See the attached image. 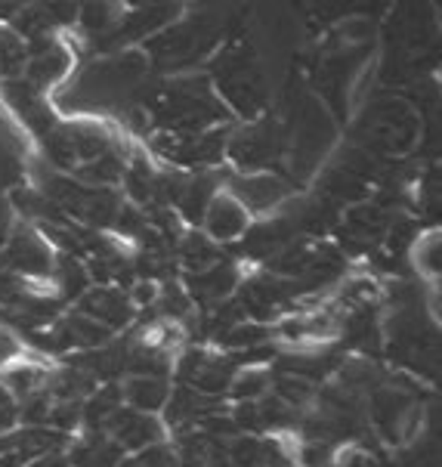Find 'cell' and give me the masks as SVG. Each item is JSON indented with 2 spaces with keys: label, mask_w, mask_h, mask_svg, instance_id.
Here are the masks:
<instances>
[{
  "label": "cell",
  "mask_w": 442,
  "mask_h": 467,
  "mask_svg": "<svg viewBox=\"0 0 442 467\" xmlns=\"http://www.w3.org/2000/svg\"><path fill=\"white\" fill-rule=\"evenodd\" d=\"M146 75V57L139 53H121V57L102 59L90 66L77 81L68 87L66 102L68 109H115L128 102V93Z\"/></svg>",
  "instance_id": "obj_1"
},
{
  "label": "cell",
  "mask_w": 442,
  "mask_h": 467,
  "mask_svg": "<svg viewBox=\"0 0 442 467\" xmlns=\"http://www.w3.org/2000/svg\"><path fill=\"white\" fill-rule=\"evenodd\" d=\"M53 260L57 254L50 251V244L44 242V235L28 223H15L10 239L0 248V266L13 275H28V279H46L53 273Z\"/></svg>",
  "instance_id": "obj_2"
},
{
  "label": "cell",
  "mask_w": 442,
  "mask_h": 467,
  "mask_svg": "<svg viewBox=\"0 0 442 467\" xmlns=\"http://www.w3.org/2000/svg\"><path fill=\"white\" fill-rule=\"evenodd\" d=\"M183 381L189 390L201 393V397H220L229 390L235 378V359L232 356H214V353H189L183 359Z\"/></svg>",
  "instance_id": "obj_3"
},
{
  "label": "cell",
  "mask_w": 442,
  "mask_h": 467,
  "mask_svg": "<svg viewBox=\"0 0 442 467\" xmlns=\"http://www.w3.org/2000/svg\"><path fill=\"white\" fill-rule=\"evenodd\" d=\"M106 437H112L121 446V452L128 455V452H146L152 446H161L164 431L152 415L121 406L106 421Z\"/></svg>",
  "instance_id": "obj_4"
},
{
  "label": "cell",
  "mask_w": 442,
  "mask_h": 467,
  "mask_svg": "<svg viewBox=\"0 0 442 467\" xmlns=\"http://www.w3.org/2000/svg\"><path fill=\"white\" fill-rule=\"evenodd\" d=\"M223 97L239 109L242 115H257L260 106L266 99L263 81H260V71H251L248 59L226 57L223 59Z\"/></svg>",
  "instance_id": "obj_5"
},
{
  "label": "cell",
  "mask_w": 442,
  "mask_h": 467,
  "mask_svg": "<svg viewBox=\"0 0 442 467\" xmlns=\"http://www.w3.org/2000/svg\"><path fill=\"white\" fill-rule=\"evenodd\" d=\"M201 226H204V239L235 242V239H242V235H248V211H244L232 195L220 189L214 199H211L208 211H204Z\"/></svg>",
  "instance_id": "obj_6"
},
{
  "label": "cell",
  "mask_w": 442,
  "mask_h": 467,
  "mask_svg": "<svg viewBox=\"0 0 442 467\" xmlns=\"http://www.w3.org/2000/svg\"><path fill=\"white\" fill-rule=\"evenodd\" d=\"M226 192L232 195L251 217V213H263L275 208V204L288 195V186L282 183L279 177H272V173H244V177H235L232 183H229Z\"/></svg>",
  "instance_id": "obj_7"
},
{
  "label": "cell",
  "mask_w": 442,
  "mask_h": 467,
  "mask_svg": "<svg viewBox=\"0 0 442 467\" xmlns=\"http://www.w3.org/2000/svg\"><path fill=\"white\" fill-rule=\"evenodd\" d=\"M81 313L108 331L124 328L133 322L130 297L124 291L112 288V285H106V288H87V295L81 297Z\"/></svg>",
  "instance_id": "obj_8"
},
{
  "label": "cell",
  "mask_w": 442,
  "mask_h": 467,
  "mask_svg": "<svg viewBox=\"0 0 442 467\" xmlns=\"http://www.w3.org/2000/svg\"><path fill=\"white\" fill-rule=\"evenodd\" d=\"M229 155L242 164V168H263L279 158V137H275L272 124H254L244 128L239 137L229 142Z\"/></svg>",
  "instance_id": "obj_9"
},
{
  "label": "cell",
  "mask_w": 442,
  "mask_h": 467,
  "mask_svg": "<svg viewBox=\"0 0 442 467\" xmlns=\"http://www.w3.org/2000/svg\"><path fill=\"white\" fill-rule=\"evenodd\" d=\"M118 390H121L124 409L143 411V415L161 411L168 406V397H170V384H168V378H161V375H128Z\"/></svg>",
  "instance_id": "obj_10"
},
{
  "label": "cell",
  "mask_w": 442,
  "mask_h": 467,
  "mask_svg": "<svg viewBox=\"0 0 442 467\" xmlns=\"http://www.w3.org/2000/svg\"><path fill=\"white\" fill-rule=\"evenodd\" d=\"M121 462H124L121 446L112 437H106L102 431L87 433L72 452V464L77 467H121Z\"/></svg>",
  "instance_id": "obj_11"
},
{
  "label": "cell",
  "mask_w": 442,
  "mask_h": 467,
  "mask_svg": "<svg viewBox=\"0 0 442 467\" xmlns=\"http://www.w3.org/2000/svg\"><path fill=\"white\" fill-rule=\"evenodd\" d=\"M235 285H239V269L226 264H214L192 275V291L201 300H226Z\"/></svg>",
  "instance_id": "obj_12"
},
{
  "label": "cell",
  "mask_w": 442,
  "mask_h": 467,
  "mask_svg": "<svg viewBox=\"0 0 442 467\" xmlns=\"http://www.w3.org/2000/svg\"><path fill=\"white\" fill-rule=\"evenodd\" d=\"M50 275L59 285V297L62 300H81L87 295L90 273H87V266L75 254H62V257L53 260V273Z\"/></svg>",
  "instance_id": "obj_13"
},
{
  "label": "cell",
  "mask_w": 442,
  "mask_h": 467,
  "mask_svg": "<svg viewBox=\"0 0 442 467\" xmlns=\"http://www.w3.org/2000/svg\"><path fill=\"white\" fill-rule=\"evenodd\" d=\"M28 66V44L13 28H0V81H15Z\"/></svg>",
  "instance_id": "obj_14"
},
{
  "label": "cell",
  "mask_w": 442,
  "mask_h": 467,
  "mask_svg": "<svg viewBox=\"0 0 442 467\" xmlns=\"http://www.w3.org/2000/svg\"><path fill=\"white\" fill-rule=\"evenodd\" d=\"M270 390H272V378L263 368H244L229 384V393L239 402H260L263 397H270Z\"/></svg>",
  "instance_id": "obj_15"
},
{
  "label": "cell",
  "mask_w": 442,
  "mask_h": 467,
  "mask_svg": "<svg viewBox=\"0 0 442 467\" xmlns=\"http://www.w3.org/2000/svg\"><path fill=\"white\" fill-rule=\"evenodd\" d=\"M155 304L161 306V313L168 316V319H186V313L192 310V297H189L183 288H177L173 282L164 285V291L158 295Z\"/></svg>",
  "instance_id": "obj_16"
},
{
  "label": "cell",
  "mask_w": 442,
  "mask_h": 467,
  "mask_svg": "<svg viewBox=\"0 0 442 467\" xmlns=\"http://www.w3.org/2000/svg\"><path fill=\"white\" fill-rule=\"evenodd\" d=\"M334 458V446L325 440L306 442L303 452H300V464L303 467H328V462Z\"/></svg>",
  "instance_id": "obj_17"
},
{
  "label": "cell",
  "mask_w": 442,
  "mask_h": 467,
  "mask_svg": "<svg viewBox=\"0 0 442 467\" xmlns=\"http://www.w3.org/2000/svg\"><path fill=\"white\" fill-rule=\"evenodd\" d=\"M15 421H19V406H15V400L0 387V433L10 431Z\"/></svg>",
  "instance_id": "obj_18"
},
{
  "label": "cell",
  "mask_w": 442,
  "mask_h": 467,
  "mask_svg": "<svg viewBox=\"0 0 442 467\" xmlns=\"http://www.w3.org/2000/svg\"><path fill=\"white\" fill-rule=\"evenodd\" d=\"M128 297H130V304L149 306V304H155V300H158V285L149 282V279H139L137 285H133V291H130Z\"/></svg>",
  "instance_id": "obj_19"
},
{
  "label": "cell",
  "mask_w": 442,
  "mask_h": 467,
  "mask_svg": "<svg viewBox=\"0 0 442 467\" xmlns=\"http://www.w3.org/2000/svg\"><path fill=\"white\" fill-rule=\"evenodd\" d=\"M15 226V211L10 208V202H6V195H0V248L6 244Z\"/></svg>",
  "instance_id": "obj_20"
},
{
  "label": "cell",
  "mask_w": 442,
  "mask_h": 467,
  "mask_svg": "<svg viewBox=\"0 0 442 467\" xmlns=\"http://www.w3.org/2000/svg\"><path fill=\"white\" fill-rule=\"evenodd\" d=\"M28 467H68V458H62V455H53V452H46V455H37L35 462H31Z\"/></svg>",
  "instance_id": "obj_21"
}]
</instances>
